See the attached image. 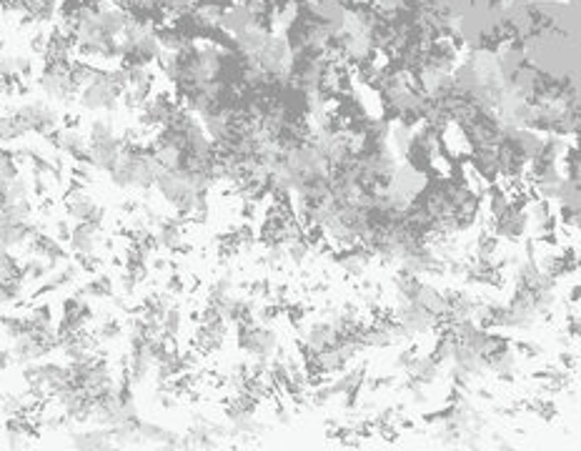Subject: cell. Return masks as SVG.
<instances>
[{
	"instance_id": "obj_1",
	"label": "cell",
	"mask_w": 581,
	"mask_h": 451,
	"mask_svg": "<svg viewBox=\"0 0 581 451\" xmlns=\"http://www.w3.org/2000/svg\"><path fill=\"white\" fill-rule=\"evenodd\" d=\"M95 228H98V226L80 223L78 228L71 233L73 248H76L80 256H91L93 254V248H95Z\"/></svg>"
},
{
	"instance_id": "obj_2",
	"label": "cell",
	"mask_w": 581,
	"mask_h": 451,
	"mask_svg": "<svg viewBox=\"0 0 581 451\" xmlns=\"http://www.w3.org/2000/svg\"><path fill=\"white\" fill-rule=\"evenodd\" d=\"M111 434H103V431H88V434H76L73 437V444L80 446V449H106L111 446Z\"/></svg>"
},
{
	"instance_id": "obj_3",
	"label": "cell",
	"mask_w": 581,
	"mask_h": 451,
	"mask_svg": "<svg viewBox=\"0 0 581 451\" xmlns=\"http://www.w3.org/2000/svg\"><path fill=\"white\" fill-rule=\"evenodd\" d=\"M8 361H10V353H8V351H0V368H5V366H8Z\"/></svg>"
}]
</instances>
